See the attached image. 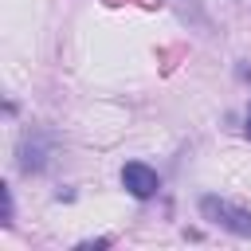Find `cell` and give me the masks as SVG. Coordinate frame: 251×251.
Instances as JSON below:
<instances>
[{
	"label": "cell",
	"mask_w": 251,
	"mask_h": 251,
	"mask_svg": "<svg viewBox=\"0 0 251 251\" xmlns=\"http://www.w3.org/2000/svg\"><path fill=\"white\" fill-rule=\"evenodd\" d=\"M200 212L204 220H212L216 227L239 235V239H251V212L231 204V200H220V196H200Z\"/></svg>",
	"instance_id": "cell-1"
},
{
	"label": "cell",
	"mask_w": 251,
	"mask_h": 251,
	"mask_svg": "<svg viewBox=\"0 0 251 251\" xmlns=\"http://www.w3.org/2000/svg\"><path fill=\"white\" fill-rule=\"evenodd\" d=\"M122 184H126V192H129L133 200H149V196H157L161 176H157L145 161H126V165H122Z\"/></svg>",
	"instance_id": "cell-2"
},
{
	"label": "cell",
	"mask_w": 251,
	"mask_h": 251,
	"mask_svg": "<svg viewBox=\"0 0 251 251\" xmlns=\"http://www.w3.org/2000/svg\"><path fill=\"white\" fill-rule=\"evenodd\" d=\"M16 153H20V161H16L20 173H43L47 161H51V141H47L43 133L31 129V133L20 137V149H16Z\"/></svg>",
	"instance_id": "cell-3"
},
{
	"label": "cell",
	"mask_w": 251,
	"mask_h": 251,
	"mask_svg": "<svg viewBox=\"0 0 251 251\" xmlns=\"http://www.w3.org/2000/svg\"><path fill=\"white\" fill-rule=\"evenodd\" d=\"M0 192H4V220H0V224L8 227V224H12V212H16V208H12V188H0Z\"/></svg>",
	"instance_id": "cell-4"
},
{
	"label": "cell",
	"mask_w": 251,
	"mask_h": 251,
	"mask_svg": "<svg viewBox=\"0 0 251 251\" xmlns=\"http://www.w3.org/2000/svg\"><path fill=\"white\" fill-rule=\"evenodd\" d=\"M110 243H114V239H110V235H102V239H86V243H78V247H82V251H90V247H110Z\"/></svg>",
	"instance_id": "cell-5"
},
{
	"label": "cell",
	"mask_w": 251,
	"mask_h": 251,
	"mask_svg": "<svg viewBox=\"0 0 251 251\" xmlns=\"http://www.w3.org/2000/svg\"><path fill=\"white\" fill-rule=\"evenodd\" d=\"M243 137H251V102H247V114H243Z\"/></svg>",
	"instance_id": "cell-6"
}]
</instances>
